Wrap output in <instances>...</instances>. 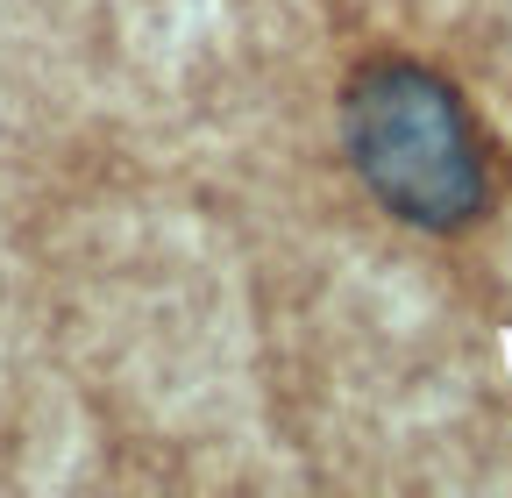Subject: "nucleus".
I'll return each mask as SVG.
<instances>
[{"mask_svg":"<svg viewBox=\"0 0 512 498\" xmlns=\"http://www.w3.org/2000/svg\"><path fill=\"white\" fill-rule=\"evenodd\" d=\"M356 185L420 235H463L491 214L498 171L463 86L420 57H363L335 100Z\"/></svg>","mask_w":512,"mask_h":498,"instance_id":"nucleus-1","label":"nucleus"}]
</instances>
